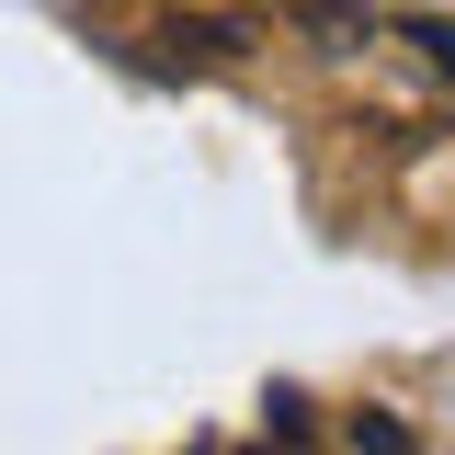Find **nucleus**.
I'll return each instance as SVG.
<instances>
[{
  "label": "nucleus",
  "instance_id": "nucleus-1",
  "mask_svg": "<svg viewBox=\"0 0 455 455\" xmlns=\"http://www.w3.org/2000/svg\"><path fill=\"white\" fill-rule=\"evenodd\" d=\"M364 455H410V433L398 421H364Z\"/></svg>",
  "mask_w": 455,
  "mask_h": 455
},
{
  "label": "nucleus",
  "instance_id": "nucleus-2",
  "mask_svg": "<svg viewBox=\"0 0 455 455\" xmlns=\"http://www.w3.org/2000/svg\"><path fill=\"white\" fill-rule=\"evenodd\" d=\"M410 35H421V46H433V57L455 68V23H410Z\"/></svg>",
  "mask_w": 455,
  "mask_h": 455
}]
</instances>
